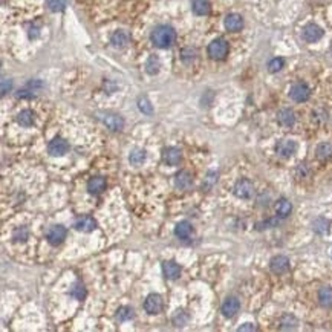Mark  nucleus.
<instances>
[{
  "mask_svg": "<svg viewBox=\"0 0 332 332\" xmlns=\"http://www.w3.org/2000/svg\"><path fill=\"white\" fill-rule=\"evenodd\" d=\"M68 150H69V144L63 138H54L48 146V152L51 157H63Z\"/></svg>",
  "mask_w": 332,
  "mask_h": 332,
  "instance_id": "obj_8",
  "label": "nucleus"
},
{
  "mask_svg": "<svg viewBox=\"0 0 332 332\" xmlns=\"http://www.w3.org/2000/svg\"><path fill=\"white\" fill-rule=\"evenodd\" d=\"M296 150H297V144L293 140H282V141H279L276 146L277 155H280V157H283V158H289L291 155L296 153Z\"/></svg>",
  "mask_w": 332,
  "mask_h": 332,
  "instance_id": "obj_11",
  "label": "nucleus"
},
{
  "mask_svg": "<svg viewBox=\"0 0 332 332\" xmlns=\"http://www.w3.org/2000/svg\"><path fill=\"white\" fill-rule=\"evenodd\" d=\"M129 161L132 165H135V167H138V165H141L144 161H146V152H144L142 149H135L130 157H129Z\"/></svg>",
  "mask_w": 332,
  "mask_h": 332,
  "instance_id": "obj_29",
  "label": "nucleus"
},
{
  "mask_svg": "<svg viewBox=\"0 0 332 332\" xmlns=\"http://www.w3.org/2000/svg\"><path fill=\"white\" fill-rule=\"evenodd\" d=\"M11 86H13V81L3 78L2 80V95H6V92L11 90Z\"/></svg>",
  "mask_w": 332,
  "mask_h": 332,
  "instance_id": "obj_41",
  "label": "nucleus"
},
{
  "mask_svg": "<svg viewBox=\"0 0 332 332\" xmlns=\"http://www.w3.org/2000/svg\"><path fill=\"white\" fill-rule=\"evenodd\" d=\"M318 302L323 308H332V288L325 286L318 291Z\"/></svg>",
  "mask_w": 332,
  "mask_h": 332,
  "instance_id": "obj_24",
  "label": "nucleus"
},
{
  "mask_svg": "<svg viewBox=\"0 0 332 332\" xmlns=\"http://www.w3.org/2000/svg\"><path fill=\"white\" fill-rule=\"evenodd\" d=\"M46 5L52 13H60L66 8V0H46Z\"/></svg>",
  "mask_w": 332,
  "mask_h": 332,
  "instance_id": "obj_32",
  "label": "nucleus"
},
{
  "mask_svg": "<svg viewBox=\"0 0 332 332\" xmlns=\"http://www.w3.org/2000/svg\"><path fill=\"white\" fill-rule=\"evenodd\" d=\"M97 118L105 124V126L113 132H120L124 127V120L117 115V113H112V112H98L97 113Z\"/></svg>",
  "mask_w": 332,
  "mask_h": 332,
  "instance_id": "obj_2",
  "label": "nucleus"
},
{
  "mask_svg": "<svg viewBox=\"0 0 332 332\" xmlns=\"http://www.w3.org/2000/svg\"><path fill=\"white\" fill-rule=\"evenodd\" d=\"M86 294H87L86 288L83 286L81 283H75L74 286L70 288V296L74 297V298H77V300H83V298L86 297Z\"/></svg>",
  "mask_w": 332,
  "mask_h": 332,
  "instance_id": "obj_31",
  "label": "nucleus"
},
{
  "mask_svg": "<svg viewBox=\"0 0 332 332\" xmlns=\"http://www.w3.org/2000/svg\"><path fill=\"white\" fill-rule=\"evenodd\" d=\"M277 121L283 127H293L296 122V113L291 109H282L277 113Z\"/></svg>",
  "mask_w": 332,
  "mask_h": 332,
  "instance_id": "obj_17",
  "label": "nucleus"
},
{
  "mask_svg": "<svg viewBox=\"0 0 332 332\" xmlns=\"http://www.w3.org/2000/svg\"><path fill=\"white\" fill-rule=\"evenodd\" d=\"M34 90H29V89H23V90H18L17 97L18 98H33L34 97Z\"/></svg>",
  "mask_w": 332,
  "mask_h": 332,
  "instance_id": "obj_42",
  "label": "nucleus"
},
{
  "mask_svg": "<svg viewBox=\"0 0 332 332\" xmlns=\"http://www.w3.org/2000/svg\"><path fill=\"white\" fill-rule=\"evenodd\" d=\"M150 40L157 48L167 49L176 41V31L169 25H159L152 31Z\"/></svg>",
  "mask_w": 332,
  "mask_h": 332,
  "instance_id": "obj_1",
  "label": "nucleus"
},
{
  "mask_svg": "<svg viewBox=\"0 0 332 332\" xmlns=\"http://www.w3.org/2000/svg\"><path fill=\"white\" fill-rule=\"evenodd\" d=\"M234 194L239 199H250L254 194V184L250 179H241L234 185Z\"/></svg>",
  "mask_w": 332,
  "mask_h": 332,
  "instance_id": "obj_4",
  "label": "nucleus"
},
{
  "mask_svg": "<svg viewBox=\"0 0 332 332\" xmlns=\"http://www.w3.org/2000/svg\"><path fill=\"white\" fill-rule=\"evenodd\" d=\"M28 236H29L28 228H26V227H20V228H17V230L14 231V241H17V242H25V241L28 239Z\"/></svg>",
  "mask_w": 332,
  "mask_h": 332,
  "instance_id": "obj_37",
  "label": "nucleus"
},
{
  "mask_svg": "<svg viewBox=\"0 0 332 332\" xmlns=\"http://www.w3.org/2000/svg\"><path fill=\"white\" fill-rule=\"evenodd\" d=\"M321 37H323V29L315 23H309L303 29V38L308 43H315Z\"/></svg>",
  "mask_w": 332,
  "mask_h": 332,
  "instance_id": "obj_12",
  "label": "nucleus"
},
{
  "mask_svg": "<svg viewBox=\"0 0 332 332\" xmlns=\"http://www.w3.org/2000/svg\"><path fill=\"white\" fill-rule=\"evenodd\" d=\"M133 309L132 308H129V306H121L118 311H117V318L120 320V321H129V320H132L133 318Z\"/></svg>",
  "mask_w": 332,
  "mask_h": 332,
  "instance_id": "obj_30",
  "label": "nucleus"
},
{
  "mask_svg": "<svg viewBox=\"0 0 332 332\" xmlns=\"http://www.w3.org/2000/svg\"><path fill=\"white\" fill-rule=\"evenodd\" d=\"M276 211H277L279 217H282V219H285V217H288L289 214H291V211H293V205H291V202H289L288 199L282 198V199H279L277 204H276Z\"/></svg>",
  "mask_w": 332,
  "mask_h": 332,
  "instance_id": "obj_22",
  "label": "nucleus"
},
{
  "mask_svg": "<svg viewBox=\"0 0 332 332\" xmlns=\"http://www.w3.org/2000/svg\"><path fill=\"white\" fill-rule=\"evenodd\" d=\"M75 228L78 231H83V233H90V231H93L97 228V222L90 216H83L75 222Z\"/></svg>",
  "mask_w": 332,
  "mask_h": 332,
  "instance_id": "obj_19",
  "label": "nucleus"
},
{
  "mask_svg": "<svg viewBox=\"0 0 332 332\" xmlns=\"http://www.w3.org/2000/svg\"><path fill=\"white\" fill-rule=\"evenodd\" d=\"M162 297L159 294H150L147 296L146 302H144V309H146V313L150 315L155 314H159L162 311Z\"/></svg>",
  "mask_w": 332,
  "mask_h": 332,
  "instance_id": "obj_7",
  "label": "nucleus"
},
{
  "mask_svg": "<svg viewBox=\"0 0 332 332\" xmlns=\"http://www.w3.org/2000/svg\"><path fill=\"white\" fill-rule=\"evenodd\" d=\"M228 51H230V46H228V43L224 38H216L209 45V55H210V58L217 60V61L224 60L228 55Z\"/></svg>",
  "mask_w": 332,
  "mask_h": 332,
  "instance_id": "obj_3",
  "label": "nucleus"
},
{
  "mask_svg": "<svg viewBox=\"0 0 332 332\" xmlns=\"http://www.w3.org/2000/svg\"><path fill=\"white\" fill-rule=\"evenodd\" d=\"M329 227H331V224L328 219H325V217H317V219L313 222V228L317 234H326L329 231Z\"/></svg>",
  "mask_w": 332,
  "mask_h": 332,
  "instance_id": "obj_27",
  "label": "nucleus"
},
{
  "mask_svg": "<svg viewBox=\"0 0 332 332\" xmlns=\"http://www.w3.org/2000/svg\"><path fill=\"white\" fill-rule=\"evenodd\" d=\"M216 182H217V173L210 172L209 175H207V178H205V181H204L202 187H204V189H207V190H210Z\"/></svg>",
  "mask_w": 332,
  "mask_h": 332,
  "instance_id": "obj_38",
  "label": "nucleus"
},
{
  "mask_svg": "<svg viewBox=\"0 0 332 332\" xmlns=\"http://www.w3.org/2000/svg\"><path fill=\"white\" fill-rule=\"evenodd\" d=\"M269 268L274 274H285L289 269V259L286 256H276L269 262Z\"/></svg>",
  "mask_w": 332,
  "mask_h": 332,
  "instance_id": "obj_10",
  "label": "nucleus"
},
{
  "mask_svg": "<svg viewBox=\"0 0 332 332\" xmlns=\"http://www.w3.org/2000/svg\"><path fill=\"white\" fill-rule=\"evenodd\" d=\"M331 254H332V251H331Z\"/></svg>",
  "mask_w": 332,
  "mask_h": 332,
  "instance_id": "obj_44",
  "label": "nucleus"
},
{
  "mask_svg": "<svg viewBox=\"0 0 332 332\" xmlns=\"http://www.w3.org/2000/svg\"><path fill=\"white\" fill-rule=\"evenodd\" d=\"M283 66H285V60H283V58H280V57H277V58H273V60L268 63V70H269V72H273V74H276V72L282 70Z\"/></svg>",
  "mask_w": 332,
  "mask_h": 332,
  "instance_id": "obj_33",
  "label": "nucleus"
},
{
  "mask_svg": "<svg viewBox=\"0 0 332 332\" xmlns=\"http://www.w3.org/2000/svg\"><path fill=\"white\" fill-rule=\"evenodd\" d=\"M224 25H225V29L230 31V33H239V31L244 28V18L241 14H228L224 20Z\"/></svg>",
  "mask_w": 332,
  "mask_h": 332,
  "instance_id": "obj_9",
  "label": "nucleus"
},
{
  "mask_svg": "<svg viewBox=\"0 0 332 332\" xmlns=\"http://www.w3.org/2000/svg\"><path fill=\"white\" fill-rule=\"evenodd\" d=\"M35 121V115H34V112L33 110H22L17 115V122L20 124V126H23V127H29V126H33Z\"/></svg>",
  "mask_w": 332,
  "mask_h": 332,
  "instance_id": "obj_23",
  "label": "nucleus"
},
{
  "mask_svg": "<svg viewBox=\"0 0 332 332\" xmlns=\"http://www.w3.org/2000/svg\"><path fill=\"white\" fill-rule=\"evenodd\" d=\"M159 68H161V61L157 55H150L149 60H147V63H146V70H147V74L150 75H155V74H158L159 72Z\"/></svg>",
  "mask_w": 332,
  "mask_h": 332,
  "instance_id": "obj_28",
  "label": "nucleus"
},
{
  "mask_svg": "<svg viewBox=\"0 0 332 332\" xmlns=\"http://www.w3.org/2000/svg\"><path fill=\"white\" fill-rule=\"evenodd\" d=\"M162 159L165 164H169V165H178L182 159V153L179 149H176V147H167L162 152Z\"/></svg>",
  "mask_w": 332,
  "mask_h": 332,
  "instance_id": "obj_14",
  "label": "nucleus"
},
{
  "mask_svg": "<svg viewBox=\"0 0 332 332\" xmlns=\"http://www.w3.org/2000/svg\"><path fill=\"white\" fill-rule=\"evenodd\" d=\"M221 309H222V314L225 317H228V318L234 317L241 309V302L236 297H228V298H225V302L222 303Z\"/></svg>",
  "mask_w": 332,
  "mask_h": 332,
  "instance_id": "obj_13",
  "label": "nucleus"
},
{
  "mask_svg": "<svg viewBox=\"0 0 332 332\" xmlns=\"http://www.w3.org/2000/svg\"><path fill=\"white\" fill-rule=\"evenodd\" d=\"M46 239L51 245H60L61 242H63L66 239V228L65 227H61V225H54V227H51L48 233H46Z\"/></svg>",
  "mask_w": 332,
  "mask_h": 332,
  "instance_id": "obj_5",
  "label": "nucleus"
},
{
  "mask_svg": "<svg viewBox=\"0 0 332 332\" xmlns=\"http://www.w3.org/2000/svg\"><path fill=\"white\" fill-rule=\"evenodd\" d=\"M184 314H185L184 311H176V314L173 315V323H175L176 326H184V325L187 323V320H189V317H184V318H181Z\"/></svg>",
  "mask_w": 332,
  "mask_h": 332,
  "instance_id": "obj_39",
  "label": "nucleus"
},
{
  "mask_svg": "<svg viewBox=\"0 0 332 332\" xmlns=\"http://www.w3.org/2000/svg\"><path fill=\"white\" fill-rule=\"evenodd\" d=\"M112 45L115 46V48H124L127 43H129V34L126 33V31H117V33H113L112 38Z\"/></svg>",
  "mask_w": 332,
  "mask_h": 332,
  "instance_id": "obj_25",
  "label": "nucleus"
},
{
  "mask_svg": "<svg viewBox=\"0 0 332 332\" xmlns=\"http://www.w3.org/2000/svg\"><path fill=\"white\" fill-rule=\"evenodd\" d=\"M138 107H140V110H141L142 113H146V115H150V113L153 112V107H152V105H150V101H149L146 97H141V98L138 100Z\"/></svg>",
  "mask_w": 332,
  "mask_h": 332,
  "instance_id": "obj_35",
  "label": "nucleus"
},
{
  "mask_svg": "<svg viewBox=\"0 0 332 332\" xmlns=\"http://www.w3.org/2000/svg\"><path fill=\"white\" fill-rule=\"evenodd\" d=\"M256 329H257V328H256L253 323H245L244 326L239 328V331H256Z\"/></svg>",
  "mask_w": 332,
  "mask_h": 332,
  "instance_id": "obj_43",
  "label": "nucleus"
},
{
  "mask_svg": "<svg viewBox=\"0 0 332 332\" xmlns=\"http://www.w3.org/2000/svg\"><path fill=\"white\" fill-rule=\"evenodd\" d=\"M175 185L178 187L179 190H189L190 187L193 185V176L190 172L187 170H181L175 178Z\"/></svg>",
  "mask_w": 332,
  "mask_h": 332,
  "instance_id": "obj_15",
  "label": "nucleus"
},
{
  "mask_svg": "<svg viewBox=\"0 0 332 332\" xmlns=\"http://www.w3.org/2000/svg\"><path fill=\"white\" fill-rule=\"evenodd\" d=\"M192 9L196 16H207L210 13V2L209 0H192Z\"/></svg>",
  "mask_w": 332,
  "mask_h": 332,
  "instance_id": "obj_21",
  "label": "nucleus"
},
{
  "mask_svg": "<svg viewBox=\"0 0 332 332\" xmlns=\"http://www.w3.org/2000/svg\"><path fill=\"white\" fill-rule=\"evenodd\" d=\"M106 179L103 176H95V178H90L87 182V192L90 194H101L106 190Z\"/></svg>",
  "mask_w": 332,
  "mask_h": 332,
  "instance_id": "obj_16",
  "label": "nucleus"
},
{
  "mask_svg": "<svg viewBox=\"0 0 332 332\" xmlns=\"http://www.w3.org/2000/svg\"><path fill=\"white\" fill-rule=\"evenodd\" d=\"M277 224H279V219H269V221H265V222L257 224V230H263V228L277 227Z\"/></svg>",
  "mask_w": 332,
  "mask_h": 332,
  "instance_id": "obj_40",
  "label": "nucleus"
},
{
  "mask_svg": "<svg viewBox=\"0 0 332 332\" xmlns=\"http://www.w3.org/2000/svg\"><path fill=\"white\" fill-rule=\"evenodd\" d=\"M289 97H291L296 103H305L311 97V90L305 83H297V85H294L291 87V90H289Z\"/></svg>",
  "mask_w": 332,
  "mask_h": 332,
  "instance_id": "obj_6",
  "label": "nucleus"
},
{
  "mask_svg": "<svg viewBox=\"0 0 332 332\" xmlns=\"http://www.w3.org/2000/svg\"><path fill=\"white\" fill-rule=\"evenodd\" d=\"M297 325V320L293 315H285L282 320H280V328L282 329H293Z\"/></svg>",
  "mask_w": 332,
  "mask_h": 332,
  "instance_id": "obj_36",
  "label": "nucleus"
},
{
  "mask_svg": "<svg viewBox=\"0 0 332 332\" xmlns=\"http://www.w3.org/2000/svg\"><path fill=\"white\" fill-rule=\"evenodd\" d=\"M162 273L164 276L170 279V280H176L179 276H181V268L179 265L173 262V261H169V262H164L162 263Z\"/></svg>",
  "mask_w": 332,
  "mask_h": 332,
  "instance_id": "obj_20",
  "label": "nucleus"
},
{
  "mask_svg": "<svg viewBox=\"0 0 332 332\" xmlns=\"http://www.w3.org/2000/svg\"><path fill=\"white\" fill-rule=\"evenodd\" d=\"M181 58H182V61H184L185 65L193 63L194 58H196V51L193 48H185L182 51V54H181Z\"/></svg>",
  "mask_w": 332,
  "mask_h": 332,
  "instance_id": "obj_34",
  "label": "nucleus"
},
{
  "mask_svg": "<svg viewBox=\"0 0 332 332\" xmlns=\"http://www.w3.org/2000/svg\"><path fill=\"white\" fill-rule=\"evenodd\" d=\"M315 155H317V158L321 159V161H325V159H329L332 157V147H331V144L329 142H321L317 146L315 149Z\"/></svg>",
  "mask_w": 332,
  "mask_h": 332,
  "instance_id": "obj_26",
  "label": "nucleus"
},
{
  "mask_svg": "<svg viewBox=\"0 0 332 332\" xmlns=\"http://www.w3.org/2000/svg\"><path fill=\"white\" fill-rule=\"evenodd\" d=\"M193 233V227L189 221H181L175 227V236L181 241H187Z\"/></svg>",
  "mask_w": 332,
  "mask_h": 332,
  "instance_id": "obj_18",
  "label": "nucleus"
}]
</instances>
